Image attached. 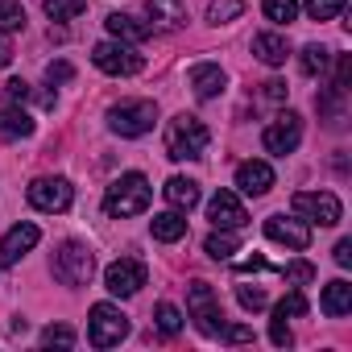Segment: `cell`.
Listing matches in <instances>:
<instances>
[{
    "instance_id": "cell-1",
    "label": "cell",
    "mask_w": 352,
    "mask_h": 352,
    "mask_svg": "<svg viewBox=\"0 0 352 352\" xmlns=\"http://www.w3.org/2000/svg\"><path fill=\"white\" fill-rule=\"evenodd\" d=\"M208 141H212V133H208V124L199 120V116H174L170 124H166V153L174 157V162H195V157H204L208 153Z\"/></svg>"
},
{
    "instance_id": "cell-2",
    "label": "cell",
    "mask_w": 352,
    "mask_h": 352,
    "mask_svg": "<svg viewBox=\"0 0 352 352\" xmlns=\"http://www.w3.org/2000/svg\"><path fill=\"white\" fill-rule=\"evenodd\" d=\"M149 199H153V191H149L145 174H120L104 195V212L112 220H129V216H141L149 208Z\"/></svg>"
},
{
    "instance_id": "cell-3",
    "label": "cell",
    "mask_w": 352,
    "mask_h": 352,
    "mask_svg": "<svg viewBox=\"0 0 352 352\" xmlns=\"http://www.w3.org/2000/svg\"><path fill=\"white\" fill-rule=\"evenodd\" d=\"M157 120V104L153 100H124L108 108V129L120 137H145Z\"/></svg>"
},
{
    "instance_id": "cell-4",
    "label": "cell",
    "mask_w": 352,
    "mask_h": 352,
    "mask_svg": "<svg viewBox=\"0 0 352 352\" xmlns=\"http://www.w3.org/2000/svg\"><path fill=\"white\" fill-rule=\"evenodd\" d=\"M91 274H96V257H91L87 245H79V241L58 245V253H54V278L63 286H87Z\"/></svg>"
},
{
    "instance_id": "cell-5",
    "label": "cell",
    "mask_w": 352,
    "mask_h": 352,
    "mask_svg": "<svg viewBox=\"0 0 352 352\" xmlns=\"http://www.w3.org/2000/svg\"><path fill=\"white\" fill-rule=\"evenodd\" d=\"M290 208H294V216H302L307 224H319V228H336L344 220V208L331 191H298L290 199Z\"/></svg>"
},
{
    "instance_id": "cell-6",
    "label": "cell",
    "mask_w": 352,
    "mask_h": 352,
    "mask_svg": "<svg viewBox=\"0 0 352 352\" xmlns=\"http://www.w3.org/2000/svg\"><path fill=\"white\" fill-rule=\"evenodd\" d=\"M129 336V315L112 302H96L91 307V319H87V340L96 348H112Z\"/></svg>"
},
{
    "instance_id": "cell-7",
    "label": "cell",
    "mask_w": 352,
    "mask_h": 352,
    "mask_svg": "<svg viewBox=\"0 0 352 352\" xmlns=\"http://www.w3.org/2000/svg\"><path fill=\"white\" fill-rule=\"evenodd\" d=\"M91 63H96L104 75H116V79H129V75H137V71L145 67V58H141L137 46H129V42H100V46L91 50Z\"/></svg>"
},
{
    "instance_id": "cell-8",
    "label": "cell",
    "mask_w": 352,
    "mask_h": 352,
    "mask_svg": "<svg viewBox=\"0 0 352 352\" xmlns=\"http://www.w3.org/2000/svg\"><path fill=\"white\" fill-rule=\"evenodd\" d=\"M187 311H191V319H195V327H199L204 336H220L224 315H220V302H216V294H212L208 282H191V290H187Z\"/></svg>"
},
{
    "instance_id": "cell-9",
    "label": "cell",
    "mask_w": 352,
    "mask_h": 352,
    "mask_svg": "<svg viewBox=\"0 0 352 352\" xmlns=\"http://www.w3.org/2000/svg\"><path fill=\"white\" fill-rule=\"evenodd\" d=\"M25 195H30V208H38V212H67L75 199L67 179H34Z\"/></svg>"
},
{
    "instance_id": "cell-10",
    "label": "cell",
    "mask_w": 352,
    "mask_h": 352,
    "mask_svg": "<svg viewBox=\"0 0 352 352\" xmlns=\"http://www.w3.org/2000/svg\"><path fill=\"white\" fill-rule=\"evenodd\" d=\"M104 286L116 294V298H133L141 286H145V265L137 257H120L104 270Z\"/></svg>"
},
{
    "instance_id": "cell-11",
    "label": "cell",
    "mask_w": 352,
    "mask_h": 352,
    "mask_svg": "<svg viewBox=\"0 0 352 352\" xmlns=\"http://www.w3.org/2000/svg\"><path fill=\"white\" fill-rule=\"evenodd\" d=\"M298 141H302V120H298V112H282V116L261 133V145H265L270 153H294Z\"/></svg>"
},
{
    "instance_id": "cell-12",
    "label": "cell",
    "mask_w": 352,
    "mask_h": 352,
    "mask_svg": "<svg viewBox=\"0 0 352 352\" xmlns=\"http://www.w3.org/2000/svg\"><path fill=\"white\" fill-rule=\"evenodd\" d=\"M208 220H212L216 228L241 232V228L249 224V212H245V204H241L232 191H216V195H212V204H208Z\"/></svg>"
},
{
    "instance_id": "cell-13",
    "label": "cell",
    "mask_w": 352,
    "mask_h": 352,
    "mask_svg": "<svg viewBox=\"0 0 352 352\" xmlns=\"http://www.w3.org/2000/svg\"><path fill=\"white\" fill-rule=\"evenodd\" d=\"M265 236L278 241V245H286V249H294V253H302L311 245V228L302 220H286V216H270L265 220Z\"/></svg>"
},
{
    "instance_id": "cell-14",
    "label": "cell",
    "mask_w": 352,
    "mask_h": 352,
    "mask_svg": "<svg viewBox=\"0 0 352 352\" xmlns=\"http://www.w3.org/2000/svg\"><path fill=\"white\" fill-rule=\"evenodd\" d=\"M42 241V232H38V224H17V228H9L5 232V241H0V265H17L34 245Z\"/></svg>"
},
{
    "instance_id": "cell-15",
    "label": "cell",
    "mask_w": 352,
    "mask_h": 352,
    "mask_svg": "<svg viewBox=\"0 0 352 352\" xmlns=\"http://www.w3.org/2000/svg\"><path fill=\"white\" fill-rule=\"evenodd\" d=\"M145 13H149V30H183L187 25V5L183 0H145Z\"/></svg>"
},
{
    "instance_id": "cell-16",
    "label": "cell",
    "mask_w": 352,
    "mask_h": 352,
    "mask_svg": "<svg viewBox=\"0 0 352 352\" xmlns=\"http://www.w3.org/2000/svg\"><path fill=\"white\" fill-rule=\"evenodd\" d=\"M236 187L257 199V195H265V191L274 187V170H270L265 162H241V166H236Z\"/></svg>"
},
{
    "instance_id": "cell-17",
    "label": "cell",
    "mask_w": 352,
    "mask_h": 352,
    "mask_svg": "<svg viewBox=\"0 0 352 352\" xmlns=\"http://www.w3.org/2000/svg\"><path fill=\"white\" fill-rule=\"evenodd\" d=\"M191 87L199 100H216L224 91V71L216 63H199V67H191Z\"/></svg>"
},
{
    "instance_id": "cell-18",
    "label": "cell",
    "mask_w": 352,
    "mask_h": 352,
    "mask_svg": "<svg viewBox=\"0 0 352 352\" xmlns=\"http://www.w3.org/2000/svg\"><path fill=\"white\" fill-rule=\"evenodd\" d=\"M108 34H112L116 42H129V46H137V42H145L153 30H149L145 21H137V17H129V13H112V17H108Z\"/></svg>"
},
{
    "instance_id": "cell-19",
    "label": "cell",
    "mask_w": 352,
    "mask_h": 352,
    "mask_svg": "<svg viewBox=\"0 0 352 352\" xmlns=\"http://www.w3.org/2000/svg\"><path fill=\"white\" fill-rule=\"evenodd\" d=\"M166 204L174 212H191L199 204V183L195 179H183V174H179V179H170L166 183Z\"/></svg>"
},
{
    "instance_id": "cell-20",
    "label": "cell",
    "mask_w": 352,
    "mask_h": 352,
    "mask_svg": "<svg viewBox=\"0 0 352 352\" xmlns=\"http://www.w3.org/2000/svg\"><path fill=\"white\" fill-rule=\"evenodd\" d=\"M253 54H257L265 67H282L286 54H290V42H286L282 34H257V38H253Z\"/></svg>"
},
{
    "instance_id": "cell-21",
    "label": "cell",
    "mask_w": 352,
    "mask_h": 352,
    "mask_svg": "<svg viewBox=\"0 0 352 352\" xmlns=\"http://www.w3.org/2000/svg\"><path fill=\"white\" fill-rule=\"evenodd\" d=\"M0 137L9 141H21V137H34V116L17 104H9L5 112H0Z\"/></svg>"
},
{
    "instance_id": "cell-22",
    "label": "cell",
    "mask_w": 352,
    "mask_h": 352,
    "mask_svg": "<svg viewBox=\"0 0 352 352\" xmlns=\"http://www.w3.org/2000/svg\"><path fill=\"white\" fill-rule=\"evenodd\" d=\"M149 232H153V241L174 245V241H183V236H187V220H183V212H162V216L149 220Z\"/></svg>"
},
{
    "instance_id": "cell-23",
    "label": "cell",
    "mask_w": 352,
    "mask_h": 352,
    "mask_svg": "<svg viewBox=\"0 0 352 352\" xmlns=\"http://www.w3.org/2000/svg\"><path fill=\"white\" fill-rule=\"evenodd\" d=\"M319 307H323V315H327V319L348 315V311H352V286H348L344 278H336V282L323 290V302H319Z\"/></svg>"
},
{
    "instance_id": "cell-24",
    "label": "cell",
    "mask_w": 352,
    "mask_h": 352,
    "mask_svg": "<svg viewBox=\"0 0 352 352\" xmlns=\"http://www.w3.org/2000/svg\"><path fill=\"white\" fill-rule=\"evenodd\" d=\"M153 323H157L162 336H179L183 331V311L174 307V302H157L153 307Z\"/></svg>"
},
{
    "instance_id": "cell-25",
    "label": "cell",
    "mask_w": 352,
    "mask_h": 352,
    "mask_svg": "<svg viewBox=\"0 0 352 352\" xmlns=\"http://www.w3.org/2000/svg\"><path fill=\"white\" fill-rule=\"evenodd\" d=\"M204 249H208V253H212L216 261H228V257L236 253V236H232L228 228H216V232H212V236L204 241Z\"/></svg>"
},
{
    "instance_id": "cell-26",
    "label": "cell",
    "mask_w": 352,
    "mask_h": 352,
    "mask_svg": "<svg viewBox=\"0 0 352 352\" xmlns=\"http://www.w3.org/2000/svg\"><path fill=\"white\" fill-rule=\"evenodd\" d=\"M42 5H46L50 21H71V17H79L87 9V0H42Z\"/></svg>"
},
{
    "instance_id": "cell-27",
    "label": "cell",
    "mask_w": 352,
    "mask_h": 352,
    "mask_svg": "<svg viewBox=\"0 0 352 352\" xmlns=\"http://www.w3.org/2000/svg\"><path fill=\"white\" fill-rule=\"evenodd\" d=\"M13 30H25V9L17 0H0V34H13Z\"/></svg>"
},
{
    "instance_id": "cell-28",
    "label": "cell",
    "mask_w": 352,
    "mask_h": 352,
    "mask_svg": "<svg viewBox=\"0 0 352 352\" xmlns=\"http://www.w3.org/2000/svg\"><path fill=\"white\" fill-rule=\"evenodd\" d=\"M241 13H245L241 0H212V5H208V21H212V25H224V21H232V17H241Z\"/></svg>"
},
{
    "instance_id": "cell-29",
    "label": "cell",
    "mask_w": 352,
    "mask_h": 352,
    "mask_svg": "<svg viewBox=\"0 0 352 352\" xmlns=\"http://www.w3.org/2000/svg\"><path fill=\"white\" fill-rule=\"evenodd\" d=\"M265 17L270 21H278V25H290L294 17H298V5H294V0H265Z\"/></svg>"
},
{
    "instance_id": "cell-30",
    "label": "cell",
    "mask_w": 352,
    "mask_h": 352,
    "mask_svg": "<svg viewBox=\"0 0 352 352\" xmlns=\"http://www.w3.org/2000/svg\"><path fill=\"white\" fill-rule=\"evenodd\" d=\"M348 0H307V17L311 21H331L336 13H344Z\"/></svg>"
},
{
    "instance_id": "cell-31",
    "label": "cell",
    "mask_w": 352,
    "mask_h": 352,
    "mask_svg": "<svg viewBox=\"0 0 352 352\" xmlns=\"http://www.w3.org/2000/svg\"><path fill=\"white\" fill-rule=\"evenodd\" d=\"M274 315H282V319H298V315H307V298H302V290H290V294L274 307Z\"/></svg>"
},
{
    "instance_id": "cell-32",
    "label": "cell",
    "mask_w": 352,
    "mask_h": 352,
    "mask_svg": "<svg viewBox=\"0 0 352 352\" xmlns=\"http://www.w3.org/2000/svg\"><path fill=\"white\" fill-rule=\"evenodd\" d=\"M302 71L307 75H323V67H327V50L323 46H302Z\"/></svg>"
},
{
    "instance_id": "cell-33",
    "label": "cell",
    "mask_w": 352,
    "mask_h": 352,
    "mask_svg": "<svg viewBox=\"0 0 352 352\" xmlns=\"http://www.w3.org/2000/svg\"><path fill=\"white\" fill-rule=\"evenodd\" d=\"M42 344H46V348H54V344H58V348H71V344H75V331H71L67 323H50V327L42 331Z\"/></svg>"
},
{
    "instance_id": "cell-34",
    "label": "cell",
    "mask_w": 352,
    "mask_h": 352,
    "mask_svg": "<svg viewBox=\"0 0 352 352\" xmlns=\"http://www.w3.org/2000/svg\"><path fill=\"white\" fill-rule=\"evenodd\" d=\"M282 278L294 282V286H307V282L315 278V265H311V261H290V265H282Z\"/></svg>"
},
{
    "instance_id": "cell-35",
    "label": "cell",
    "mask_w": 352,
    "mask_h": 352,
    "mask_svg": "<svg viewBox=\"0 0 352 352\" xmlns=\"http://www.w3.org/2000/svg\"><path fill=\"white\" fill-rule=\"evenodd\" d=\"M236 302H241L245 311H261L270 298H265V290H261V286H236Z\"/></svg>"
},
{
    "instance_id": "cell-36",
    "label": "cell",
    "mask_w": 352,
    "mask_h": 352,
    "mask_svg": "<svg viewBox=\"0 0 352 352\" xmlns=\"http://www.w3.org/2000/svg\"><path fill=\"white\" fill-rule=\"evenodd\" d=\"M220 340H224V344H253V327H245V323L220 327Z\"/></svg>"
},
{
    "instance_id": "cell-37",
    "label": "cell",
    "mask_w": 352,
    "mask_h": 352,
    "mask_svg": "<svg viewBox=\"0 0 352 352\" xmlns=\"http://www.w3.org/2000/svg\"><path fill=\"white\" fill-rule=\"evenodd\" d=\"M30 96H34V87H30L25 79H13V83H5V100H9V104H25Z\"/></svg>"
},
{
    "instance_id": "cell-38",
    "label": "cell",
    "mask_w": 352,
    "mask_h": 352,
    "mask_svg": "<svg viewBox=\"0 0 352 352\" xmlns=\"http://www.w3.org/2000/svg\"><path fill=\"white\" fill-rule=\"evenodd\" d=\"M270 340H274V344H278V348H286V344H290V340H294V336H290V327H286V319H282V315H274V323H270Z\"/></svg>"
},
{
    "instance_id": "cell-39",
    "label": "cell",
    "mask_w": 352,
    "mask_h": 352,
    "mask_svg": "<svg viewBox=\"0 0 352 352\" xmlns=\"http://www.w3.org/2000/svg\"><path fill=\"white\" fill-rule=\"evenodd\" d=\"M71 75H75L71 63H50V67H46V79H50V83H67Z\"/></svg>"
},
{
    "instance_id": "cell-40",
    "label": "cell",
    "mask_w": 352,
    "mask_h": 352,
    "mask_svg": "<svg viewBox=\"0 0 352 352\" xmlns=\"http://www.w3.org/2000/svg\"><path fill=\"white\" fill-rule=\"evenodd\" d=\"M286 91H290V87H286L282 79H270V83H261V96H265V100H274V104H278V100H286Z\"/></svg>"
},
{
    "instance_id": "cell-41",
    "label": "cell",
    "mask_w": 352,
    "mask_h": 352,
    "mask_svg": "<svg viewBox=\"0 0 352 352\" xmlns=\"http://www.w3.org/2000/svg\"><path fill=\"white\" fill-rule=\"evenodd\" d=\"M336 265H340V270L352 265V241H340V245H336Z\"/></svg>"
},
{
    "instance_id": "cell-42",
    "label": "cell",
    "mask_w": 352,
    "mask_h": 352,
    "mask_svg": "<svg viewBox=\"0 0 352 352\" xmlns=\"http://www.w3.org/2000/svg\"><path fill=\"white\" fill-rule=\"evenodd\" d=\"M13 63V46H9V38L0 34V67H9Z\"/></svg>"
}]
</instances>
